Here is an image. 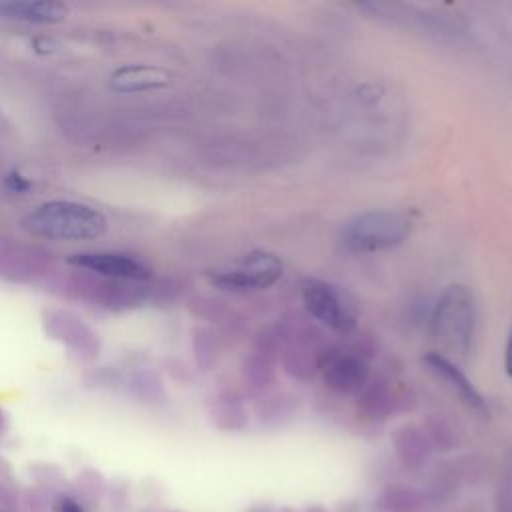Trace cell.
<instances>
[{
	"mask_svg": "<svg viewBox=\"0 0 512 512\" xmlns=\"http://www.w3.org/2000/svg\"><path fill=\"white\" fill-rule=\"evenodd\" d=\"M324 382L338 392H352L366 382L368 366L350 352H330L322 364Z\"/></svg>",
	"mask_w": 512,
	"mask_h": 512,
	"instance_id": "9c48e42d",
	"label": "cell"
},
{
	"mask_svg": "<svg viewBox=\"0 0 512 512\" xmlns=\"http://www.w3.org/2000/svg\"><path fill=\"white\" fill-rule=\"evenodd\" d=\"M112 86L120 92H140V90H150L158 88L170 82V74L162 68L156 66H122L118 68L112 78Z\"/></svg>",
	"mask_w": 512,
	"mask_h": 512,
	"instance_id": "8fae6325",
	"label": "cell"
},
{
	"mask_svg": "<svg viewBox=\"0 0 512 512\" xmlns=\"http://www.w3.org/2000/svg\"><path fill=\"white\" fill-rule=\"evenodd\" d=\"M362 8L372 10L380 18H388L392 22H402L408 26H416L418 30L430 32V34H462L466 28L464 22H460L454 14H442L438 10H426L410 4H396V2H372L364 4Z\"/></svg>",
	"mask_w": 512,
	"mask_h": 512,
	"instance_id": "8992f818",
	"label": "cell"
},
{
	"mask_svg": "<svg viewBox=\"0 0 512 512\" xmlns=\"http://www.w3.org/2000/svg\"><path fill=\"white\" fill-rule=\"evenodd\" d=\"M476 328L474 294L464 284H450L438 298L432 318L430 334L440 344L444 356H466Z\"/></svg>",
	"mask_w": 512,
	"mask_h": 512,
	"instance_id": "7a4b0ae2",
	"label": "cell"
},
{
	"mask_svg": "<svg viewBox=\"0 0 512 512\" xmlns=\"http://www.w3.org/2000/svg\"><path fill=\"white\" fill-rule=\"evenodd\" d=\"M424 362L428 364V368L438 376L442 378L456 394L458 398L468 404L472 410L480 412L482 416L488 414V406H486V400L484 396L478 392V388L470 382V378L458 368V364H454L452 358L440 354V352H428L424 356Z\"/></svg>",
	"mask_w": 512,
	"mask_h": 512,
	"instance_id": "ba28073f",
	"label": "cell"
},
{
	"mask_svg": "<svg viewBox=\"0 0 512 512\" xmlns=\"http://www.w3.org/2000/svg\"><path fill=\"white\" fill-rule=\"evenodd\" d=\"M68 8L60 2H4L0 4V18L26 24H52L66 18Z\"/></svg>",
	"mask_w": 512,
	"mask_h": 512,
	"instance_id": "30bf717a",
	"label": "cell"
},
{
	"mask_svg": "<svg viewBox=\"0 0 512 512\" xmlns=\"http://www.w3.org/2000/svg\"><path fill=\"white\" fill-rule=\"evenodd\" d=\"M302 302L312 318L336 332L348 334L356 326V312L352 304L336 286L324 280L308 278L302 284Z\"/></svg>",
	"mask_w": 512,
	"mask_h": 512,
	"instance_id": "5b68a950",
	"label": "cell"
},
{
	"mask_svg": "<svg viewBox=\"0 0 512 512\" xmlns=\"http://www.w3.org/2000/svg\"><path fill=\"white\" fill-rule=\"evenodd\" d=\"M282 276V260L264 250H254L244 254L228 268L214 270L210 282L222 290L246 292V290H264L272 286Z\"/></svg>",
	"mask_w": 512,
	"mask_h": 512,
	"instance_id": "277c9868",
	"label": "cell"
},
{
	"mask_svg": "<svg viewBox=\"0 0 512 512\" xmlns=\"http://www.w3.org/2000/svg\"><path fill=\"white\" fill-rule=\"evenodd\" d=\"M410 234L406 216L394 210H366L342 228V244L356 254H372L402 244Z\"/></svg>",
	"mask_w": 512,
	"mask_h": 512,
	"instance_id": "3957f363",
	"label": "cell"
},
{
	"mask_svg": "<svg viewBox=\"0 0 512 512\" xmlns=\"http://www.w3.org/2000/svg\"><path fill=\"white\" fill-rule=\"evenodd\" d=\"M72 266H78L82 270L116 278V280H148L152 276V270L140 262L134 256L120 254V252H76L68 258Z\"/></svg>",
	"mask_w": 512,
	"mask_h": 512,
	"instance_id": "52a82bcc",
	"label": "cell"
},
{
	"mask_svg": "<svg viewBox=\"0 0 512 512\" xmlns=\"http://www.w3.org/2000/svg\"><path fill=\"white\" fill-rule=\"evenodd\" d=\"M6 186H8V190H12L16 194H24L30 188V180H26L20 172H10L6 176Z\"/></svg>",
	"mask_w": 512,
	"mask_h": 512,
	"instance_id": "7c38bea8",
	"label": "cell"
},
{
	"mask_svg": "<svg viewBox=\"0 0 512 512\" xmlns=\"http://www.w3.org/2000/svg\"><path fill=\"white\" fill-rule=\"evenodd\" d=\"M504 370H506V374L512 380V330H510L506 346H504Z\"/></svg>",
	"mask_w": 512,
	"mask_h": 512,
	"instance_id": "4fadbf2b",
	"label": "cell"
},
{
	"mask_svg": "<svg viewBox=\"0 0 512 512\" xmlns=\"http://www.w3.org/2000/svg\"><path fill=\"white\" fill-rule=\"evenodd\" d=\"M58 512H84V510H82V506H80L76 500H72V498H62V500L58 502Z\"/></svg>",
	"mask_w": 512,
	"mask_h": 512,
	"instance_id": "5bb4252c",
	"label": "cell"
},
{
	"mask_svg": "<svg viewBox=\"0 0 512 512\" xmlns=\"http://www.w3.org/2000/svg\"><path fill=\"white\" fill-rule=\"evenodd\" d=\"M22 228L46 240H90L106 232V216L82 202L52 200L36 206L22 218Z\"/></svg>",
	"mask_w": 512,
	"mask_h": 512,
	"instance_id": "6da1fadb",
	"label": "cell"
}]
</instances>
